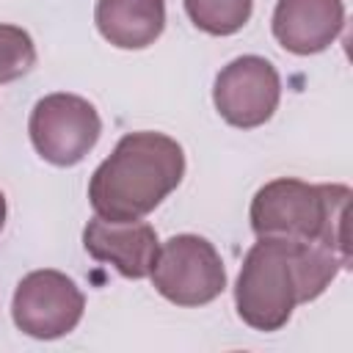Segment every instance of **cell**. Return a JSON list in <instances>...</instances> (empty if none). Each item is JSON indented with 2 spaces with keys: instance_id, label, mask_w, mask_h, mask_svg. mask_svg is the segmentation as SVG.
<instances>
[{
  "instance_id": "1",
  "label": "cell",
  "mask_w": 353,
  "mask_h": 353,
  "mask_svg": "<svg viewBox=\"0 0 353 353\" xmlns=\"http://www.w3.org/2000/svg\"><path fill=\"white\" fill-rule=\"evenodd\" d=\"M347 268L350 259L325 243L259 237L237 273V314L254 331H279L298 303L320 298L336 273Z\"/></svg>"
},
{
  "instance_id": "13",
  "label": "cell",
  "mask_w": 353,
  "mask_h": 353,
  "mask_svg": "<svg viewBox=\"0 0 353 353\" xmlns=\"http://www.w3.org/2000/svg\"><path fill=\"white\" fill-rule=\"evenodd\" d=\"M6 212H8V207H6V196H3V190H0V229H3V223H6Z\"/></svg>"
},
{
  "instance_id": "10",
  "label": "cell",
  "mask_w": 353,
  "mask_h": 353,
  "mask_svg": "<svg viewBox=\"0 0 353 353\" xmlns=\"http://www.w3.org/2000/svg\"><path fill=\"white\" fill-rule=\"evenodd\" d=\"M97 30L119 50H143L165 30V0H97Z\"/></svg>"
},
{
  "instance_id": "5",
  "label": "cell",
  "mask_w": 353,
  "mask_h": 353,
  "mask_svg": "<svg viewBox=\"0 0 353 353\" xmlns=\"http://www.w3.org/2000/svg\"><path fill=\"white\" fill-rule=\"evenodd\" d=\"M28 132L33 149L52 165H77L99 141L102 119L97 108L66 91H55L41 97L28 121Z\"/></svg>"
},
{
  "instance_id": "8",
  "label": "cell",
  "mask_w": 353,
  "mask_h": 353,
  "mask_svg": "<svg viewBox=\"0 0 353 353\" xmlns=\"http://www.w3.org/2000/svg\"><path fill=\"white\" fill-rule=\"evenodd\" d=\"M83 245L97 262L113 265L124 279H146L160 240L143 221H105L97 215L83 229Z\"/></svg>"
},
{
  "instance_id": "2",
  "label": "cell",
  "mask_w": 353,
  "mask_h": 353,
  "mask_svg": "<svg viewBox=\"0 0 353 353\" xmlns=\"http://www.w3.org/2000/svg\"><path fill=\"white\" fill-rule=\"evenodd\" d=\"M185 176L182 146L152 130L127 132L88 179V201L105 221H141Z\"/></svg>"
},
{
  "instance_id": "12",
  "label": "cell",
  "mask_w": 353,
  "mask_h": 353,
  "mask_svg": "<svg viewBox=\"0 0 353 353\" xmlns=\"http://www.w3.org/2000/svg\"><path fill=\"white\" fill-rule=\"evenodd\" d=\"M36 66V44L19 25L0 22V85L25 77Z\"/></svg>"
},
{
  "instance_id": "3",
  "label": "cell",
  "mask_w": 353,
  "mask_h": 353,
  "mask_svg": "<svg viewBox=\"0 0 353 353\" xmlns=\"http://www.w3.org/2000/svg\"><path fill=\"white\" fill-rule=\"evenodd\" d=\"M347 185H309L295 176L265 182L251 199V229L256 237L325 243L350 259Z\"/></svg>"
},
{
  "instance_id": "4",
  "label": "cell",
  "mask_w": 353,
  "mask_h": 353,
  "mask_svg": "<svg viewBox=\"0 0 353 353\" xmlns=\"http://www.w3.org/2000/svg\"><path fill=\"white\" fill-rule=\"evenodd\" d=\"M154 290L176 306H204L226 290V268L207 237L174 234L168 237L152 265Z\"/></svg>"
},
{
  "instance_id": "7",
  "label": "cell",
  "mask_w": 353,
  "mask_h": 353,
  "mask_svg": "<svg viewBox=\"0 0 353 353\" xmlns=\"http://www.w3.org/2000/svg\"><path fill=\"white\" fill-rule=\"evenodd\" d=\"M281 99V77L262 55H240L229 61L212 85V102L221 119L240 130L270 121Z\"/></svg>"
},
{
  "instance_id": "6",
  "label": "cell",
  "mask_w": 353,
  "mask_h": 353,
  "mask_svg": "<svg viewBox=\"0 0 353 353\" xmlns=\"http://www.w3.org/2000/svg\"><path fill=\"white\" fill-rule=\"evenodd\" d=\"M85 309V295L61 270L44 268L28 273L11 301L14 325L33 339H58L77 328Z\"/></svg>"
},
{
  "instance_id": "11",
  "label": "cell",
  "mask_w": 353,
  "mask_h": 353,
  "mask_svg": "<svg viewBox=\"0 0 353 353\" xmlns=\"http://www.w3.org/2000/svg\"><path fill=\"white\" fill-rule=\"evenodd\" d=\"M254 11V0H185V14L190 22L210 36L237 33Z\"/></svg>"
},
{
  "instance_id": "9",
  "label": "cell",
  "mask_w": 353,
  "mask_h": 353,
  "mask_svg": "<svg viewBox=\"0 0 353 353\" xmlns=\"http://www.w3.org/2000/svg\"><path fill=\"white\" fill-rule=\"evenodd\" d=\"M276 41L292 55H314L336 41L345 28L342 0H279L270 19Z\"/></svg>"
}]
</instances>
